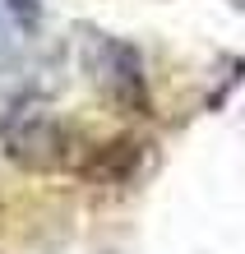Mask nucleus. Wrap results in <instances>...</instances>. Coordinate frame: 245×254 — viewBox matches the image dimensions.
I'll use <instances>...</instances> for the list:
<instances>
[{"instance_id": "nucleus-3", "label": "nucleus", "mask_w": 245, "mask_h": 254, "mask_svg": "<svg viewBox=\"0 0 245 254\" xmlns=\"http://www.w3.org/2000/svg\"><path fill=\"white\" fill-rule=\"evenodd\" d=\"M5 9H9V19L23 28V33H37V23H42V0H5Z\"/></svg>"}, {"instance_id": "nucleus-1", "label": "nucleus", "mask_w": 245, "mask_h": 254, "mask_svg": "<svg viewBox=\"0 0 245 254\" xmlns=\"http://www.w3.org/2000/svg\"><path fill=\"white\" fill-rule=\"evenodd\" d=\"M0 148L23 171H60L74 167V134L42 97L23 93L0 111Z\"/></svg>"}, {"instance_id": "nucleus-2", "label": "nucleus", "mask_w": 245, "mask_h": 254, "mask_svg": "<svg viewBox=\"0 0 245 254\" xmlns=\"http://www.w3.org/2000/svg\"><path fill=\"white\" fill-rule=\"evenodd\" d=\"M83 69L88 79L102 88L106 102H116L120 111L130 116H148V74H144V56L130 47V42H120L111 33H93L83 47Z\"/></svg>"}]
</instances>
